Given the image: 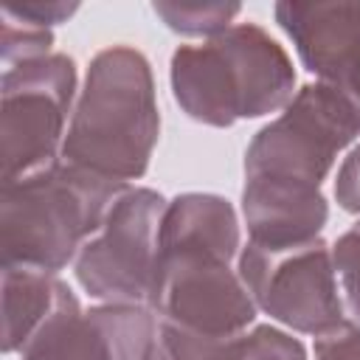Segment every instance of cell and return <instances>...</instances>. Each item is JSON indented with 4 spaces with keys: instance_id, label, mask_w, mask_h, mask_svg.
I'll return each instance as SVG.
<instances>
[{
    "instance_id": "obj_1",
    "label": "cell",
    "mask_w": 360,
    "mask_h": 360,
    "mask_svg": "<svg viewBox=\"0 0 360 360\" xmlns=\"http://www.w3.org/2000/svg\"><path fill=\"white\" fill-rule=\"evenodd\" d=\"M239 253L236 211L225 197L188 191L166 202L149 309L158 323L228 340L256 321V304L231 270Z\"/></svg>"
},
{
    "instance_id": "obj_2",
    "label": "cell",
    "mask_w": 360,
    "mask_h": 360,
    "mask_svg": "<svg viewBox=\"0 0 360 360\" xmlns=\"http://www.w3.org/2000/svg\"><path fill=\"white\" fill-rule=\"evenodd\" d=\"M160 135L149 59L112 45L93 56L62 143V163L104 180L129 183L146 174Z\"/></svg>"
},
{
    "instance_id": "obj_3",
    "label": "cell",
    "mask_w": 360,
    "mask_h": 360,
    "mask_svg": "<svg viewBox=\"0 0 360 360\" xmlns=\"http://www.w3.org/2000/svg\"><path fill=\"white\" fill-rule=\"evenodd\" d=\"M172 96L180 110L208 127H231L284 110L295 96L287 51L256 22H239L172 53Z\"/></svg>"
},
{
    "instance_id": "obj_4",
    "label": "cell",
    "mask_w": 360,
    "mask_h": 360,
    "mask_svg": "<svg viewBox=\"0 0 360 360\" xmlns=\"http://www.w3.org/2000/svg\"><path fill=\"white\" fill-rule=\"evenodd\" d=\"M127 183L104 180L68 163H56L0 188L3 267H25L56 276L76 262L84 242L101 228Z\"/></svg>"
},
{
    "instance_id": "obj_5",
    "label": "cell",
    "mask_w": 360,
    "mask_h": 360,
    "mask_svg": "<svg viewBox=\"0 0 360 360\" xmlns=\"http://www.w3.org/2000/svg\"><path fill=\"white\" fill-rule=\"evenodd\" d=\"M360 135L352 107L329 84H304L278 118L264 124L245 152V183L323 194L321 186L343 146Z\"/></svg>"
},
{
    "instance_id": "obj_6",
    "label": "cell",
    "mask_w": 360,
    "mask_h": 360,
    "mask_svg": "<svg viewBox=\"0 0 360 360\" xmlns=\"http://www.w3.org/2000/svg\"><path fill=\"white\" fill-rule=\"evenodd\" d=\"M3 183L31 177L62 160L65 124L76 96V65L68 53L3 68Z\"/></svg>"
},
{
    "instance_id": "obj_7",
    "label": "cell",
    "mask_w": 360,
    "mask_h": 360,
    "mask_svg": "<svg viewBox=\"0 0 360 360\" xmlns=\"http://www.w3.org/2000/svg\"><path fill=\"white\" fill-rule=\"evenodd\" d=\"M239 278L256 309L295 332L321 338L346 321L332 248L323 239L290 248L248 242L239 250Z\"/></svg>"
},
{
    "instance_id": "obj_8",
    "label": "cell",
    "mask_w": 360,
    "mask_h": 360,
    "mask_svg": "<svg viewBox=\"0 0 360 360\" xmlns=\"http://www.w3.org/2000/svg\"><path fill=\"white\" fill-rule=\"evenodd\" d=\"M166 200L152 188H127L107 211L101 228L79 250L73 270L90 298L104 304H141L149 298L158 233Z\"/></svg>"
},
{
    "instance_id": "obj_9",
    "label": "cell",
    "mask_w": 360,
    "mask_h": 360,
    "mask_svg": "<svg viewBox=\"0 0 360 360\" xmlns=\"http://www.w3.org/2000/svg\"><path fill=\"white\" fill-rule=\"evenodd\" d=\"M276 22L301 65L332 84L360 53V3H276Z\"/></svg>"
},
{
    "instance_id": "obj_10",
    "label": "cell",
    "mask_w": 360,
    "mask_h": 360,
    "mask_svg": "<svg viewBox=\"0 0 360 360\" xmlns=\"http://www.w3.org/2000/svg\"><path fill=\"white\" fill-rule=\"evenodd\" d=\"M76 295L51 273L3 267V352H22L31 338Z\"/></svg>"
},
{
    "instance_id": "obj_11",
    "label": "cell",
    "mask_w": 360,
    "mask_h": 360,
    "mask_svg": "<svg viewBox=\"0 0 360 360\" xmlns=\"http://www.w3.org/2000/svg\"><path fill=\"white\" fill-rule=\"evenodd\" d=\"M20 360H112V352L93 312L73 301L31 338Z\"/></svg>"
},
{
    "instance_id": "obj_12",
    "label": "cell",
    "mask_w": 360,
    "mask_h": 360,
    "mask_svg": "<svg viewBox=\"0 0 360 360\" xmlns=\"http://www.w3.org/2000/svg\"><path fill=\"white\" fill-rule=\"evenodd\" d=\"M93 318L107 335L112 360H155L158 318L143 304H98Z\"/></svg>"
},
{
    "instance_id": "obj_13",
    "label": "cell",
    "mask_w": 360,
    "mask_h": 360,
    "mask_svg": "<svg viewBox=\"0 0 360 360\" xmlns=\"http://www.w3.org/2000/svg\"><path fill=\"white\" fill-rule=\"evenodd\" d=\"M214 360H307V349L298 338L262 323L225 340L217 349Z\"/></svg>"
},
{
    "instance_id": "obj_14",
    "label": "cell",
    "mask_w": 360,
    "mask_h": 360,
    "mask_svg": "<svg viewBox=\"0 0 360 360\" xmlns=\"http://www.w3.org/2000/svg\"><path fill=\"white\" fill-rule=\"evenodd\" d=\"M152 11L177 34L186 37H217L231 28L239 14L236 3H155Z\"/></svg>"
},
{
    "instance_id": "obj_15",
    "label": "cell",
    "mask_w": 360,
    "mask_h": 360,
    "mask_svg": "<svg viewBox=\"0 0 360 360\" xmlns=\"http://www.w3.org/2000/svg\"><path fill=\"white\" fill-rule=\"evenodd\" d=\"M51 45H53L51 28L22 17L11 6H3V39H0L3 68H14L20 62L48 56Z\"/></svg>"
},
{
    "instance_id": "obj_16",
    "label": "cell",
    "mask_w": 360,
    "mask_h": 360,
    "mask_svg": "<svg viewBox=\"0 0 360 360\" xmlns=\"http://www.w3.org/2000/svg\"><path fill=\"white\" fill-rule=\"evenodd\" d=\"M332 262L346 295V307L360 323V222L338 236V242L332 245Z\"/></svg>"
},
{
    "instance_id": "obj_17",
    "label": "cell",
    "mask_w": 360,
    "mask_h": 360,
    "mask_svg": "<svg viewBox=\"0 0 360 360\" xmlns=\"http://www.w3.org/2000/svg\"><path fill=\"white\" fill-rule=\"evenodd\" d=\"M315 360H360V323L343 321L329 335L315 338Z\"/></svg>"
},
{
    "instance_id": "obj_18",
    "label": "cell",
    "mask_w": 360,
    "mask_h": 360,
    "mask_svg": "<svg viewBox=\"0 0 360 360\" xmlns=\"http://www.w3.org/2000/svg\"><path fill=\"white\" fill-rule=\"evenodd\" d=\"M335 200L346 214H360V143L343 158L338 169Z\"/></svg>"
},
{
    "instance_id": "obj_19",
    "label": "cell",
    "mask_w": 360,
    "mask_h": 360,
    "mask_svg": "<svg viewBox=\"0 0 360 360\" xmlns=\"http://www.w3.org/2000/svg\"><path fill=\"white\" fill-rule=\"evenodd\" d=\"M11 8L20 11L22 17L39 22V25L51 28V25H56V22H65L79 6H76V3H22V6H11Z\"/></svg>"
}]
</instances>
